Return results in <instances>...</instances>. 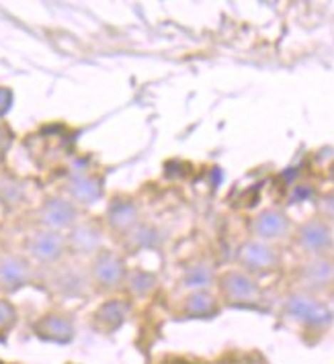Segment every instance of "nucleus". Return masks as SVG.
Here are the masks:
<instances>
[{"instance_id":"ddd939ff","label":"nucleus","mask_w":334,"mask_h":364,"mask_svg":"<svg viewBox=\"0 0 334 364\" xmlns=\"http://www.w3.org/2000/svg\"><path fill=\"white\" fill-rule=\"evenodd\" d=\"M132 314V303L127 299H109L100 303L90 315V328L99 333H113L118 331Z\"/></svg>"},{"instance_id":"dca6fc26","label":"nucleus","mask_w":334,"mask_h":364,"mask_svg":"<svg viewBox=\"0 0 334 364\" xmlns=\"http://www.w3.org/2000/svg\"><path fill=\"white\" fill-rule=\"evenodd\" d=\"M64 197L76 207H86L100 197V182L90 174H72L64 186Z\"/></svg>"},{"instance_id":"9b49d317","label":"nucleus","mask_w":334,"mask_h":364,"mask_svg":"<svg viewBox=\"0 0 334 364\" xmlns=\"http://www.w3.org/2000/svg\"><path fill=\"white\" fill-rule=\"evenodd\" d=\"M105 228L99 221L80 219L70 232L66 233L68 256L72 258H93L99 250H103Z\"/></svg>"},{"instance_id":"4be33fe9","label":"nucleus","mask_w":334,"mask_h":364,"mask_svg":"<svg viewBox=\"0 0 334 364\" xmlns=\"http://www.w3.org/2000/svg\"><path fill=\"white\" fill-rule=\"evenodd\" d=\"M172 364H189V363H172Z\"/></svg>"},{"instance_id":"f8f14e48","label":"nucleus","mask_w":334,"mask_h":364,"mask_svg":"<svg viewBox=\"0 0 334 364\" xmlns=\"http://www.w3.org/2000/svg\"><path fill=\"white\" fill-rule=\"evenodd\" d=\"M33 336L50 344H70L76 338V326L72 315L64 311H50L35 321Z\"/></svg>"},{"instance_id":"39448f33","label":"nucleus","mask_w":334,"mask_h":364,"mask_svg":"<svg viewBox=\"0 0 334 364\" xmlns=\"http://www.w3.org/2000/svg\"><path fill=\"white\" fill-rule=\"evenodd\" d=\"M236 266L254 279H263L275 274L283 266V254L275 244L249 237L236 250Z\"/></svg>"},{"instance_id":"412c9836","label":"nucleus","mask_w":334,"mask_h":364,"mask_svg":"<svg viewBox=\"0 0 334 364\" xmlns=\"http://www.w3.org/2000/svg\"><path fill=\"white\" fill-rule=\"evenodd\" d=\"M11 144H13V132H11V127L0 119V160L6 156Z\"/></svg>"},{"instance_id":"2eb2a0df","label":"nucleus","mask_w":334,"mask_h":364,"mask_svg":"<svg viewBox=\"0 0 334 364\" xmlns=\"http://www.w3.org/2000/svg\"><path fill=\"white\" fill-rule=\"evenodd\" d=\"M285 309H287V314L291 315L293 319H298L301 323H308V326L320 323L324 317H328L324 305L318 301V297L306 295V293H298V291H293L287 297Z\"/></svg>"},{"instance_id":"6e6552de","label":"nucleus","mask_w":334,"mask_h":364,"mask_svg":"<svg viewBox=\"0 0 334 364\" xmlns=\"http://www.w3.org/2000/svg\"><path fill=\"white\" fill-rule=\"evenodd\" d=\"M80 221V207L64 195H50L39 203L35 211V228L68 233Z\"/></svg>"},{"instance_id":"7ed1b4c3","label":"nucleus","mask_w":334,"mask_h":364,"mask_svg":"<svg viewBox=\"0 0 334 364\" xmlns=\"http://www.w3.org/2000/svg\"><path fill=\"white\" fill-rule=\"evenodd\" d=\"M293 287L298 293L320 297L334 291V254L303 258L293 270Z\"/></svg>"},{"instance_id":"a211bd4d","label":"nucleus","mask_w":334,"mask_h":364,"mask_svg":"<svg viewBox=\"0 0 334 364\" xmlns=\"http://www.w3.org/2000/svg\"><path fill=\"white\" fill-rule=\"evenodd\" d=\"M156 274H152L148 270H130L127 268V274H125V281H123V291H127V295L132 299H146L150 297L156 289Z\"/></svg>"},{"instance_id":"20e7f679","label":"nucleus","mask_w":334,"mask_h":364,"mask_svg":"<svg viewBox=\"0 0 334 364\" xmlns=\"http://www.w3.org/2000/svg\"><path fill=\"white\" fill-rule=\"evenodd\" d=\"M90 289L97 293H118L123 289V281L127 274V266L123 256L115 250H99L86 264Z\"/></svg>"},{"instance_id":"f3484780","label":"nucleus","mask_w":334,"mask_h":364,"mask_svg":"<svg viewBox=\"0 0 334 364\" xmlns=\"http://www.w3.org/2000/svg\"><path fill=\"white\" fill-rule=\"evenodd\" d=\"M140 225V211L132 200H115L107 209V228L118 235H127Z\"/></svg>"},{"instance_id":"aec40b11","label":"nucleus","mask_w":334,"mask_h":364,"mask_svg":"<svg viewBox=\"0 0 334 364\" xmlns=\"http://www.w3.org/2000/svg\"><path fill=\"white\" fill-rule=\"evenodd\" d=\"M19 311L17 307L6 297H0V342H6L11 331L17 328Z\"/></svg>"},{"instance_id":"9d476101","label":"nucleus","mask_w":334,"mask_h":364,"mask_svg":"<svg viewBox=\"0 0 334 364\" xmlns=\"http://www.w3.org/2000/svg\"><path fill=\"white\" fill-rule=\"evenodd\" d=\"M35 281L37 268L21 252H9L0 256V297L13 295Z\"/></svg>"},{"instance_id":"4468645a","label":"nucleus","mask_w":334,"mask_h":364,"mask_svg":"<svg viewBox=\"0 0 334 364\" xmlns=\"http://www.w3.org/2000/svg\"><path fill=\"white\" fill-rule=\"evenodd\" d=\"M219 309H221L219 299L207 289L191 291L181 301V315H184L187 319H212L219 314Z\"/></svg>"},{"instance_id":"f257e3e1","label":"nucleus","mask_w":334,"mask_h":364,"mask_svg":"<svg viewBox=\"0 0 334 364\" xmlns=\"http://www.w3.org/2000/svg\"><path fill=\"white\" fill-rule=\"evenodd\" d=\"M21 254L37 268H51L68 258L66 233L51 232L43 228H33L25 235Z\"/></svg>"},{"instance_id":"f03ea898","label":"nucleus","mask_w":334,"mask_h":364,"mask_svg":"<svg viewBox=\"0 0 334 364\" xmlns=\"http://www.w3.org/2000/svg\"><path fill=\"white\" fill-rule=\"evenodd\" d=\"M217 299L226 307H254L263 299L259 279L251 277L242 268H228L216 277Z\"/></svg>"},{"instance_id":"0eeeda50","label":"nucleus","mask_w":334,"mask_h":364,"mask_svg":"<svg viewBox=\"0 0 334 364\" xmlns=\"http://www.w3.org/2000/svg\"><path fill=\"white\" fill-rule=\"evenodd\" d=\"M68 258L62 260L60 264L39 270V272H43L41 274L43 277V284L58 297H84L88 291H93L90 289V281H88L86 266L76 264L74 260H68Z\"/></svg>"},{"instance_id":"6ab92c4d","label":"nucleus","mask_w":334,"mask_h":364,"mask_svg":"<svg viewBox=\"0 0 334 364\" xmlns=\"http://www.w3.org/2000/svg\"><path fill=\"white\" fill-rule=\"evenodd\" d=\"M25 200V184L15 176H0V205L17 209Z\"/></svg>"},{"instance_id":"423d86ee","label":"nucleus","mask_w":334,"mask_h":364,"mask_svg":"<svg viewBox=\"0 0 334 364\" xmlns=\"http://www.w3.org/2000/svg\"><path fill=\"white\" fill-rule=\"evenodd\" d=\"M291 242L303 258L334 254L333 223L324 215L308 217L293 228Z\"/></svg>"},{"instance_id":"1a4fd4ad","label":"nucleus","mask_w":334,"mask_h":364,"mask_svg":"<svg viewBox=\"0 0 334 364\" xmlns=\"http://www.w3.org/2000/svg\"><path fill=\"white\" fill-rule=\"evenodd\" d=\"M296 223L291 221V217L285 213L279 207H265L259 213H254L249 223V232L252 240H261L267 244H283L287 240H291Z\"/></svg>"}]
</instances>
